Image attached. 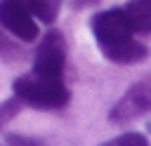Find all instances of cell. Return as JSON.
Masks as SVG:
<instances>
[{"label":"cell","instance_id":"1","mask_svg":"<svg viewBox=\"0 0 151 146\" xmlns=\"http://www.w3.org/2000/svg\"><path fill=\"white\" fill-rule=\"evenodd\" d=\"M92 33L101 54L113 64H137L146 57V47L134 40V28L120 7L104 9L92 16Z\"/></svg>","mask_w":151,"mask_h":146},{"label":"cell","instance_id":"2","mask_svg":"<svg viewBox=\"0 0 151 146\" xmlns=\"http://www.w3.org/2000/svg\"><path fill=\"white\" fill-rule=\"evenodd\" d=\"M14 97L33 108H61L68 104V89L61 80H47L40 75H21L14 80Z\"/></svg>","mask_w":151,"mask_h":146},{"label":"cell","instance_id":"3","mask_svg":"<svg viewBox=\"0 0 151 146\" xmlns=\"http://www.w3.org/2000/svg\"><path fill=\"white\" fill-rule=\"evenodd\" d=\"M144 113H151V73L134 82L111 108V122H127Z\"/></svg>","mask_w":151,"mask_h":146},{"label":"cell","instance_id":"4","mask_svg":"<svg viewBox=\"0 0 151 146\" xmlns=\"http://www.w3.org/2000/svg\"><path fill=\"white\" fill-rule=\"evenodd\" d=\"M0 26L19 40L38 38V24L26 0H0Z\"/></svg>","mask_w":151,"mask_h":146},{"label":"cell","instance_id":"5","mask_svg":"<svg viewBox=\"0 0 151 146\" xmlns=\"http://www.w3.org/2000/svg\"><path fill=\"white\" fill-rule=\"evenodd\" d=\"M64 40L59 33H47V38L42 40V45L38 47L35 54V64H33V73L47 80H61L64 75Z\"/></svg>","mask_w":151,"mask_h":146},{"label":"cell","instance_id":"6","mask_svg":"<svg viewBox=\"0 0 151 146\" xmlns=\"http://www.w3.org/2000/svg\"><path fill=\"white\" fill-rule=\"evenodd\" d=\"M125 14L134 33H151V0H130L125 5Z\"/></svg>","mask_w":151,"mask_h":146},{"label":"cell","instance_id":"7","mask_svg":"<svg viewBox=\"0 0 151 146\" xmlns=\"http://www.w3.org/2000/svg\"><path fill=\"white\" fill-rule=\"evenodd\" d=\"M33 16L45 21V24H52L57 19V12H59V0H26Z\"/></svg>","mask_w":151,"mask_h":146},{"label":"cell","instance_id":"8","mask_svg":"<svg viewBox=\"0 0 151 146\" xmlns=\"http://www.w3.org/2000/svg\"><path fill=\"white\" fill-rule=\"evenodd\" d=\"M99 146H149V141L139 132H125V134H118V137H113Z\"/></svg>","mask_w":151,"mask_h":146},{"label":"cell","instance_id":"9","mask_svg":"<svg viewBox=\"0 0 151 146\" xmlns=\"http://www.w3.org/2000/svg\"><path fill=\"white\" fill-rule=\"evenodd\" d=\"M76 2H78V5H94L97 0H76Z\"/></svg>","mask_w":151,"mask_h":146},{"label":"cell","instance_id":"10","mask_svg":"<svg viewBox=\"0 0 151 146\" xmlns=\"http://www.w3.org/2000/svg\"><path fill=\"white\" fill-rule=\"evenodd\" d=\"M149 132H151V122H149Z\"/></svg>","mask_w":151,"mask_h":146}]
</instances>
